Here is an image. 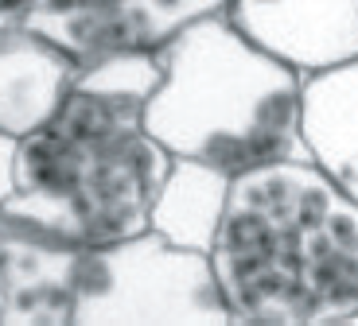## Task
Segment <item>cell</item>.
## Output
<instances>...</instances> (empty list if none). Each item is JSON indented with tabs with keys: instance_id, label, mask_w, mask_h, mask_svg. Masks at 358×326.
<instances>
[{
	"instance_id": "obj_1",
	"label": "cell",
	"mask_w": 358,
	"mask_h": 326,
	"mask_svg": "<svg viewBox=\"0 0 358 326\" xmlns=\"http://www.w3.org/2000/svg\"><path fill=\"white\" fill-rule=\"evenodd\" d=\"M156 86V51L82 62L59 113L16 140V186L4 218L78 245L148 233L152 202L176 159L144 124Z\"/></svg>"
},
{
	"instance_id": "obj_2",
	"label": "cell",
	"mask_w": 358,
	"mask_h": 326,
	"mask_svg": "<svg viewBox=\"0 0 358 326\" xmlns=\"http://www.w3.org/2000/svg\"><path fill=\"white\" fill-rule=\"evenodd\" d=\"M210 265L230 326H358V202L315 159L242 171Z\"/></svg>"
},
{
	"instance_id": "obj_3",
	"label": "cell",
	"mask_w": 358,
	"mask_h": 326,
	"mask_svg": "<svg viewBox=\"0 0 358 326\" xmlns=\"http://www.w3.org/2000/svg\"><path fill=\"white\" fill-rule=\"evenodd\" d=\"M0 326H230L206 253L160 233L78 245L0 214Z\"/></svg>"
},
{
	"instance_id": "obj_4",
	"label": "cell",
	"mask_w": 358,
	"mask_h": 326,
	"mask_svg": "<svg viewBox=\"0 0 358 326\" xmlns=\"http://www.w3.org/2000/svg\"><path fill=\"white\" fill-rule=\"evenodd\" d=\"M160 86L148 133L183 159L242 175L277 159H312L304 140V74L242 36L226 12L195 20L156 51Z\"/></svg>"
},
{
	"instance_id": "obj_5",
	"label": "cell",
	"mask_w": 358,
	"mask_h": 326,
	"mask_svg": "<svg viewBox=\"0 0 358 326\" xmlns=\"http://www.w3.org/2000/svg\"><path fill=\"white\" fill-rule=\"evenodd\" d=\"M226 4L230 0H36L31 27L74 59L94 62L117 51H160L195 20L226 12Z\"/></svg>"
},
{
	"instance_id": "obj_6",
	"label": "cell",
	"mask_w": 358,
	"mask_h": 326,
	"mask_svg": "<svg viewBox=\"0 0 358 326\" xmlns=\"http://www.w3.org/2000/svg\"><path fill=\"white\" fill-rule=\"evenodd\" d=\"M226 16L304 78L358 59V0H230Z\"/></svg>"
},
{
	"instance_id": "obj_7",
	"label": "cell",
	"mask_w": 358,
	"mask_h": 326,
	"mask_svg": "<svg viewBox=\"0 0 358 326\" xmlns=\"http://www.w3.org/2000/svg\"><path fill=\"white\" fill-rule=\"evenodd\" d=\"M82 59L31 24L0 27V133L12 140L36 133L59 113Z\"/></svg>"
},
{
	"instance_id": "obj_8",
	"label": "cell",
	"mask_w": 358,
	"mask_h": 326,
	"mask_svg": "<svg viewBox=\"0 0 358 326\" xmlns=\"http://www.w3.org/2000/svg\"><path fill=\"white\" fill-rule=\"evenodd\" d=\"M304 140L315 163L358 202V59L304 78Z\"/></svg>"
},
{
	"instance_id": "obj_9",
	"label": "cell",
	"mask_w": 358,
	"mask_h": 326,
	"mask_svg": "<svg viewBox=\"0 0 358 326\" xmlns=\"http://www.w3.org/2000/svg\"><path fill=\"white\" fill-rule=\"evenodd\" d=\"M230 186H234L230 171L203 163V159L176 156L168 179H164L160 194L152 202L148 230L160 233L164 241H171L179 249H195V253L210 256L218 230H222V218H226Z\"/></svg>"
},
{
	"instance_id": "obj_10",
	"label": "cell",
	"mask_w": 358,
	"mask_h": 326,
	"mask_svg": "<svg viewBox=\"0 0 358 326\" xmlns=\"http://www.w3.org/2000/svg\"><path fill=\"white\" fill-rule=\"evenodd\" d=\"M12 186H16V140L8 133H0V214H4Z\"/></svg>"
},
{
	"instance_id": "obj_11",
	"label": "cell",
	"mask_w": 358,
	"mask_h": 326,
	"mask_svg": "<svg viewBox=\"0 0 358 326\" xmlns=\"http://www.w3.org/2000/svg\"><path fill=\"white\" fill-rule=\"evenodd\" d=\"M31 16H36V0H0V27L31 24Z\"/></svg>"
}]
</instances>
